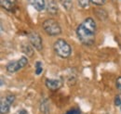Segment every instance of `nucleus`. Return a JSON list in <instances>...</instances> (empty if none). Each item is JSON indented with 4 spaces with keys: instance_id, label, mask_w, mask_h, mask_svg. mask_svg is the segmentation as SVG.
I'll return each instance as SVG.
<instances>
[{
    "instance_id": "nucleus-1",
    "label": "nucleus",
    "mask_w": 121,
    "mask_h": 114,
    "mask_svg": "<svg viewBox=\"0 0 121 114\" xmlns=\"http://www.w3.org/2000/svg\"><path fill=\"white\" fill-rule=\"evenodd\" d=\"M96 23L92 18H87L76 28V35L85 45H91L95 42Z\"/></svg>"
},
{
    "instance_id": "nucleus-2",
    "label": "nucleus",
    "mask_w": 121,
    "mask_h": 114,
    "mask_svg": "<svg viewBox=\"0 0 121 114\" xmlns=\"http://www.w3.org/2000/svg\"><path fill=\"white\" fill-rule=\"evenodd\" d=\"M53 48L55 53L61 58H66L70 57L72 53V48L70 45L63 39H58L57 41H55V43L53 45Z\"/></svg>"
},
{
    "instance_id": "nucleus-3",
    "label": "nucleus",
    "mask_w": 121,
    "mask_h": 114,
    "mask_svg": "<svg viewBox=\"0 0 121 114\" xmlns=\"http://www.w3.org/2000/svg\"><path fill=\"white\" fill-rule=\"evenodd\" d=\"M43 29L47 34L50 36H56L61 33V28L57 20L53 19H48L43 22Z\"/></svg>"
},
{
    "instance_id": "nucleus-4",
    "label": "nucleus",
    "mask_w": 121,
    "mask_h": 114,
    "mask_svg": "<svg viewBox=\"0 0 121 114\" xmlns=\"http://www.w3.org/2000/svg\"><path fill=\"white\" fill-rule=\"evenodd\" d=\"M27 64H28V59H27V57H22L21 58H19L18 60H16V61H11V62H9V63L7 65L6 69H7V71H9V72L13 73V72H16V71H18L19 70L24 68Z\"/></svg>"
},
{
    "instance_id": "nucleus-5",
    "label": "nucleus",
    "mask_w": 121,
    "mask_h": 114,
    "mask_svg": "<svg viewBox=\"0 0 121 114\" xmlns=\"http://www.w3.org/2000/svg\"><path fill=\"white\" fill-rule=\"evenodd\" d=\"M15 100V97L13 95H9L5 98H1V103H0V113L7 114L9 113L11 105L13 104Z\"/></svg>"
},
{
    "instance_id": "nucleus-6",
    "label": "nucleus",
    "mask_w": 121,
    "mask_h": 114,
    "mask_svg": "<svg viewBox=\"0 0 121 114\" xmlns=\"http://www.w3.org/2000/svg\"><path fill=\"white\" fill-rule=\"evenodd\" d=\"M28 39H29V42H30L31 45L33 47H35L38 51L42 50V48H43L42 38H41V36L37 33H35V32L30 33L28 34Z\"/></svg>"
},
{
    "instance_id": "nucleus-7",
    "label": "nucleus",
    "mask_w": 121,
    "mask_h": 114,
    "mask_svg": "<svg viewBox=\"0 0 121 114\" xmlns=\"http://www.w3.org/2000/svg\"><path fill=\"white\" fill-rule=\"evenodd\" d=\"M46 86L50 91H57L62 86V82L60 79H47Z\"/></svg>"
},
{
    "instance_id": "nucleus-8",
    "label": "nucleus",
    "mask_w": 121,
    "mask_h": 114,
    "mask_svg": "<svg viewBox=\"0 0 121 114\" xmlns=\"http://www.w3.org/2000/svg\"><path fill=\"white\" fill-rule=\"evenodd\" d=\"M1 7L10 12H13L17 7V1L16 0H0Z\"/></svg>"
},
{
    "instance_id": "nucleus-9",
    "label": "nucleus",
    "mask_w": 121,
    "mask_h": 114,
    "mask_svg": "<svg viewBox=\"0 0 121 114\" xmlns=\"http://www.w3.org/2000/svg\"><path fill=\"white\" fill-rule=\"evenodd\" d=\"M29 3L37 11H42L46 8L45 0H29Z\"/></svg>"
},
{
    "instance_id": "nucleus-10",
    "label": "nucleus",
    "mask_w": 121,
    "mask_h": 114,
    "mask_svg": "<svg viewBox=\"0 0 121 114\" xmlns=\"http://www.w3.org/2000/svg\"><path fill=\"white\" fill-rule=\"evenodd\" d=\"M48 11L51 15H56L58 13V5L55 0H48Z\"/></svg>"
},
{
    "instance_id": "nucleus-11",
    "label": "nucleus",
    "mask_w": 121,
    "mask_h": 114,
    "mask_svg": "<svg viewBox=\"0 0 121 114\" xmlns=\"http://www.w3.org/2000/svg\"><path fill=\"white\" fill-rule=\"evenodd\" d=\"M40 110H41L42 113L48 114V112H49V105H48V99H43L41 101V104H40Z\"/></svg>"
},
{
    "instance_id": "nucleus-12",
    "label": "nucleus",
    "mask_w": 121,
    "mask_h": 114,
    "mask_svg": "<svg viewBox=\"0 0 121 114\" xmlns=\"http://www.w3.org/2000/svg\"><path fill=\"white\" fill-rule=\"evenodd\" d=\"M22 52L25 53L28 57H32L34 55V50H33L32 46L29 45H23L22 46Z\"/></svg>"
},
{
    "instance_id": "nucleus-13",
    "label": "nucleus",
    "mask_w": 121,
    "mask_h": 114,
    "mask_svg": "<svg viewBox=\"0 0 121 114\" xmlns=\"http://www.w3.org/2000/svg\"><path fill=\"white\" fill-rule=\"evenodd\" d=\"M61 6L66 9V10H70L72 8V6H73V3H72V0H60Z\"/></svg>"
},
{
    "instance_id": "nucleus-14",
    "label": "nucleus",
    "mask_w": 121,
    "mask_h": 114,
    "mask_svg": "<svg viewBox=\"0 0 121 114\" xmlns=\"http://www.w3.org/2000/svg\"><path fill=\"white\" fill-rule=\"evenodd\" d=\"M42 71H43V65H42V62L36 61V62H35V74H36V75H39Z\"/></svg>"
},
{
    "instance_id": "nucleus-15",
    "label": "nucleus",
    "mask_w": 121,
    "mask_h": 114,
    "mask_svg": "<svg viewBox=\"0 0 121 114\" xmlns=\"http://www.w3.org/2000/svg\"><path fill=\"white\" fill-rule=\"evenodd\" d=\"M77 1H78L79 6H80L81 8H88L89 5H90V3L91 2V0H77Z\"/></svg>"
},
{
    "instance_id": "nucleus-16",
    "label": "nucleus",
    "mask_w": 121,
    "mask_h": 114,
    "mask_svg": "<svg viewBox=\"0 0 121 114\" xmlns=\"http://www.w3.org/2000/svg\"><path fill=\"white\" fill-rule=\"evenodd\" d=\"M106 0H91V3L96 6H104L105 4Z\"/></svg>"
},
{
    "instance_id": "nucleus-17",
    "label": "nucleus",
    "mask_w": 121,
    "mask_h": 114,
    "mask_svg": "<svg viewBox=\"0 0 121 114\" xmlns=\"http://www.w3.org/2000/svg\"><path fill=\"white\" fill-rule=\"evenodd\" d=\"M65 114H81V111L79 109H72V110H69Z\"/></svg>"
},
{
    "instance_id": "nucleus-18",
    "label": "nucleus",
    "mask_w": 121,
    "mask_h": 114,
    "mask_svg": "<svg viewBox=\"0 0 121 114\" xmlns=\"http://www.w3.org/2000/svg\"><path fill=\"white\" fill-rule=\"evenodd\" d=\"M116 86H117V88L118 89V91L121 93V77H118L116 81Z\"/></svg>"
},
{
    "instance_id": "nucleus-19",
    "label": "nucleus",
    "mask_w": 121,
    "mask_h": 114,
    "mask_svg": "<svg viewBox=\"0 0 121 114\" xmlns=\"http://www.w3.org/2000/svg\"><path fill=\"white\" fill-rule=\"evenodd\" d=\"M115 105L116 106H118V107L121 106V98L119 96H117L116 97V98H115Z\"/></svg>"
},
{
    "instance_id": "nucleus-20",
    "label": "nucleus",
    "mask_w": 121,
    "mask_h": 114,
    "mask_svg": "<svg viewBox=\"0 0 121 114\" xmlns=\"http://www.w3.org/2000/svg\"><path fill=\"white\" fill-rule=\"evenodd\" d=\"M14 114H28V112H27V110H19L18 111H16Z\"/></svg>"
},
{
    "instance_id": "nucleus-21",
    "label": "nucleus",
    "mask_w": 121,
    "mask_h": 114,
    "mask_svg": "<svg viewBox=\"0 0 121 114\" xmlns=\"http://www.w3.org/2000/svg\"><path fill=\"white\" fill-rule=\"evenodd\" d=\"M120 109H121V106H120Z\"/></svg>"
}]
</instances>
